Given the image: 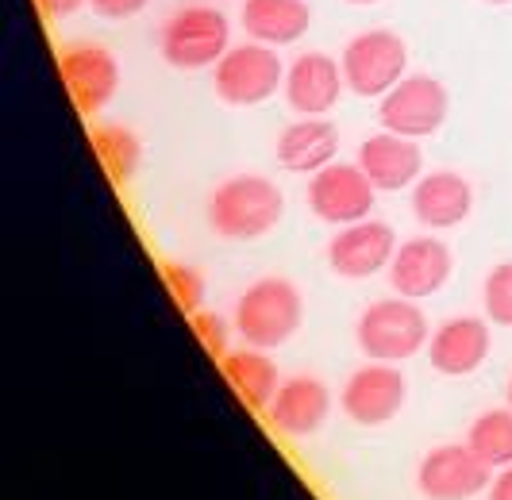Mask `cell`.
<instances>
[{"instance_id":"6da1fadb","label":"cell","mask_w":512,"mask_h":500,"mask_svg":"<svg viewBox=\"0 0 512 500\" xmlns=\"http://www.w3.org/2000/svg\"><path fill=\"white\" fill-rule=\"evenodd\" d=\"M285 216V193L278 181L262 174H235L220 181L208 197V227L231 239V243H251L270 235Z\"/></svg>"},{"instance_id":"7a4b0ae2","label":"cell","mask_w":512,"mask_h":500,"mask_svg":"<svg viewBox=\"0 0 512 500\" xmlns=\"http://www.w3.org/2000/svg\"><path fill=\"white\" fill-rule=\"evenodd\" d=\"M235 335L258 350L285 347L305 324V300L289 277H258L235 304Z\"/></svg>"},{"instance_id":"3957f363","label":"cell","mask_w":512,"mask_h":500,"mask_svg":"<svg viewBox=\"0 0 512 500\" xmlns=\"http://www.w3.org/2000/svg\"><path fill=\"white\" fill-rule=\"evenodd\" d=\"M359 350L370 362H409L432 343V327L424 308L409 297L374 300L355 324Z\"/></svg>"},{"instance_id":"277c9868","label":"cell","mask_w":512,"mask_h":500,"mask_svg":"<svg viewBox=\"0 0 512 500\" xmlns=\"http://www.w3.org/2000/svg\"><path fill=\"white\" fill-rule=\"evenodd\" d=\"M158 50H162L166 66L185 70V74L216 70V62L231 50L228 16L212 4H185L162 24Z\"/></svg>"},{"instance_id":"5b68a950","label":"cell","mask_w":512,"mask_h":500,"mask_svg":"<svg viewBox=\"0 0 512 500\" xmlns=\"http://www.w3.org/2000/svg\"><path fill=\"white\" fill-rule=\"evenodd\" d=\"M339 66H343V77H347V89L355 97L366 100H382L401 77H409V47L397 31L389 27H370V31H359L343 54H339Z\"/></svg>"},{"instance_id":"8992f818","label":"cell","mask_w":512,"mask_h":500,"mask_svg":"<svg viewBox=\"0 0 512 500\" xmlns=\"http://www.w3.org/2000/svg\"><path fill=\"white\" fill-rule=\"evenodd\" d=\"M216 97L231 108H255L278 97L285 89V62L278 58V47L266 43H231V50L216 62Z\"/></svg>"},{"instance_id":"52a82bcc","label":"cell","mask_w":512,"mask_h":500,"mask_svg":"<svg viewBox=\"0 0 512 500\" xmlns=\"http://www.w3.org/2000/svg\"><path fill=\"white\" fill-rule=\"evenodd\" d=\"M451 97L443 81L432 74H409L401 77L382 100H378V120L385 131L409 135V139H428L447 124Z\"/></svg>"},{"instance_id":"ba28073f","label":"cell","mask_w":512,"mask_h":500,"mask_svg":"<svg viewBox=\"0 0 512 500\" xmlns=\"http://www.w3.org/2000/svg\"><path fill=\"white\" fill-rule=\"evenodd\" d=\"M58 77L81 116H101L120 93V62L101 43H74L58 50Z\"/></svg>"},{"instance_id":"9c48e42d","label":"cell","mask_w":512,"mask_h":500,"mask_svg":"<svg viewBox=\"0 0 512 500\" xmlns=\"http://www.w3.org/2000/svg\"><path fill=\"white\" fill-rule=\"evenodd\" d=\"M378 189L359 162H332L308 181V208L316 220L332 227L359 224L374 212Z\"/></svg>"},{"instance_id":"30bf717a","label":"cell","mask_w":512,"mask_h":500,"mask_svg":"<svg viewBox=\"0 0 512 500\" xmlns=\"http://www.w3.org/2000/svg\"><path fill=\"white\" fill-rule=\"evenodd\" d=\"M405 400H409V377L401 374L397 362H366L347 377L339 393L347 420H355L359 427H385L389 420H397Z\"/></svg>"},{"instance_id":"8fae6325","label":"cell","mask_w":512,"mask_h":500,"mask_svg":"<svg viewBox=\"0 0 512 500\" xmlns=\"http://www.w3.org/2000/svg\"><path fill=\"white\" fill-rule=\"evenodd\" d=\"M493 470L470 450V443H443L416 466V489L428 500H474L489 493Z\"/></svg>"},{"instance_id":"7c38bea8","label":"cell","mask_w":512,"mask_h":500,"mask_svg":"<svg viewBox=\"0 0 512 500\" xmlns=\"http://www.w3.org/2000/svg\"><path fill=\"white\" fill-rule=\"evenodd\" d=\"M397 247H401L397 231L385 220L366 216L359 224L335 227L332 243H328V266H332V274L347 277V281H366V277L389 270Z\"/></svg>"},{"instance_id":"4fadbf2b","label":"cell","mask_w":512,"mask_h":500,"mask_svg":"<svg viewBox=\"0 0 512 500\" xmlns=\"http://www.w3.org/2000/svg\"><path fill=\"white\" fill-rule=\"evenodd\" d=\"M451 270H455L451 247L436 235H416V239H405L397 247L385 274H389V285H393L397 297L424 300L436 297L439 289L451 281Z\"/></svg>"},{"instance_id":"5bb4252c","label":"cell","mask_w":512,"mask_h":500,"mask_svg":"<svg viewBox=\"0 0 512 500\" xmlns=\"http://www.w3.org/2000/svg\"><path fill=\"white\" fill-rule=\"evenodd\" d=\"M347 89L343 66L324 50H308L301 58H293V66H285V104L297 116H328L339 97Z\"/></svg>"},{"instance_id":"9a60e30c","label":"cell","mask_w":512,"mask_h":500,"mask_svg":"<svg viewBox=\"0 0 512 500\" xmlns=\"http://www.w3.org/2000/svg\"><path fill=\"white\" fill-rule=\"evenodd\" d=\"M328 416H332V389L320 377H308V374L285 377L274 404L266 408L270 427L278 435H285V439H308V435H316L320 427L328 424Z\"/></svg>"},{"instance_id":"2e32d148","label":"cell","mask_w":512,"mask_h":500,"mask_svg":"<svg viewBox=\"0 0 512 500\" xmlns=\"http://www.w3.org/2000/svg\"><path fill=\"white\" fill-rule=\"evenodd\" d=\"M493 335H489V320L482 316H451L432 331L428 343V358L432 370L443 377H470L486 366Z\"/></svg>"},{"instance_id":"e0dca14e","label":"cell","mask_w":512,"mask_h":500,"mask_svg":"<svg viewBox=\"0 0 512 500\" xmlns=\"http://www.w3.org/2000/svg\"><path fill=\"white\" fill-rule=\"evenodd\" d=\"M359 166L374 181L378 193H401V189H412L424 177V150H420V139H409V135H397V131L382 127L378 135L362 139Z\"/></svg>"},{"instance_id":"ac0fdd59","label":"cell","mask_w":512,"mask_h":500,"mask_svg":"<svg viewBox=\"0 0 512 500\" xmlns=\"http://www.w3.org/2000/svg\"><path fill=\"white\" fill-rule=\"evenodd\" d=\"M474 189L455 170H432L412 185V216L428 231H451L470 220Z\"/></svg>"},{"instance_id":"d6986e66","label":"cell","mask_w":512,"mask_h":500,"mask_svg":"<svg viewBox=\"0 0 512 500\" xmlns=\"http://www.w3.org/2000/svg\"><path fill=\"white\" fill-rule=\"evenodd\" d=\"M339 154V127L324 116H301L278 135V162L289 174H320Z\"/></svg>"},{"instance_id":"ffe728a7","label":"cell","mask_w":512,"mask_h":500,"mask_svg":"<svg viewBox=\"0 0 512 500\" xmlns=\"http://www.w3.org/2000/svg\"><path fill=\"white\" fill-rule=\"evenodd\" d=\"M239 24L247 31V39H255V43L293 47L312 27V8H308V0H243Z\"/></svg>"},{"instance_id":"44dd1931","label":"cell","mask_w":512,"mask_h":500,"mask_svg":"<svg viewBox=\"0 0 512 500\" xmlns=\"http://www.w3.org/2000/svg\"><path fill=\"white\" fill-rule=\"evenodd\" d=\"M220 366H224V377L235 389V397L243 400L247 408H255V412H266L274 404V397H278V389H282V377H278V366H274L270 350H258L243 343L239 350H228L220 358Z\"/></svg>"},{"instance_id":"7402d4cb","label":"cell","mask_w":512,"mask_h":500,"mask_svg":"<svg viewBox=\"0 0 512 500\" xmlns=\"http://www.w3.org/2000/svg\"><path fill=\"white\" fill-rule=\"evenodd\" d=\"M89 143H93V154L104 166V174L112 185H128L131 177L139 174V162H143V143L139 135L124 124H97L89 131Z\"/></svg>"},{"instance_id":"603a6c76","label":"cell","mask_w":512,"mask_h":500,"mask_svg":"<svg viewBox=\"0 0 512 500\" xmlns=\"http://www.w3.org/2000/svg\"><path fill=\"white\" fill-rule=\"evenodd\" d=\"M466 443H470V450L486 462L493 474L512 466V408H489V412H482L470 424V431H466Z\"/></svg>"},{"instance_id":"cb8c5ba5","label":"cell","mask_w":512,"mask_h":500,"mask_svg":"<svg viewBox=\"0 0 512 500\" xmlns=\"http://www.w3.org/2000/svg\"><path fill=\"white\" fill-rule=\"evenodd\" d=\"M162 281H166L170 297H174V304L185 316L201 312V304H205V277H201V270H193L185 262H166L162 266Z\"/></svg>"},{"instance_id":"d4e9b609","label":"cell","mask_w":512,"mask_h":500,"mask_svg":"<svg viewBox=\"0 0 512 500\" xmlns=\"http://www.w3.org/2000/svg\"><path fill=\"white\" fill-rule=\"evenodd\" d=\"M482 308L486 320L497 327H512V262L493 266L482 281Z\"/></svg>"},{"instance_id":"484cf974","label":"cell","mask_w":512,"mask_h":500,"mask_svg":"<svg viewBox=\"0 0 512 500\" xmlns=\"http://www.w3.org/2000/svg\"><path fill=\"white\" fill-rule=\"evenodd\" d=\"M231 331H235V324H228V320L216 316V312H197V316H193V335L201 339V347H205L212 358H224L231 350Z\"/></svg>"},{"instance_id":"4316f807","label":"cell","mask_w":512,"mask_h":500,"mask_svg":"<svg viewBox=\"0 0 512 500\" xmlns=\"http://www.w3.org/2000/svg\"><path fill=\"white\" fill-rule=\"evenodd\" d=\"M151 0H89V8L101 16V20H131L147 8Z\"/></svg>"},{"instance_id":"83f0119b","label":"cell","mask_w":512,"mask_h":500,"mask_svg":"<svg viewBox=\"0 0 512 500\" xmlns=\"http://www.w3.org/2000/svg\"><path fill=\"white\" fill-rule=\"evenodd\" d=\"M85 4H89V0H35V8H39L47 20H70Z\"/></svg>"},{"instance_id":"f1b7e54d","label":"cell","mask_w":512,"mask_h":500,"mask_svg":"<svg viewBox=\"0 0 512 500\" xmlns=\"http://www.w3.org/2000/svg\"><path fill=\"white\" fill-rule=\"evenodd\" d=\"M489 500H512V466H505V470H497V474H493Z\"/></svg>"},{"instance_id":"f546056e","label":"cell","mask_w":512,"mask_h":500,"mask_svg":"<svg viewBox=\"0 0 512 500\" xmlns=\"http://www.w3.org/2000/svg\"><path fill=\"white\" fill-rule=\"evenodd\" d=\"M347 4H359V8H366V4H382V0H347Z\"/></svg>"},{"instance_id":"4dcf8cb0","label":"cell","mask_w":512,"mask_h":500,"mask_svg":"<svg viewBox=\"0 0 512 500\" xmlns=\"http://www.w3.org/2000/svg\"><path fill=\"white\" fill-rule=\"evenodd\" d=\"M486 4H493V8H501V4H512V0H486Z\"/></svg>"},{"instance_id":"1f68e13d","label":"cell","mask_w":512,"mask_h":500,"mask_svg":"<svg viewBox=\"0 0 512 500\" xmlns=\"http://www.w3.org/2000/svg\"><path fill=\"white\" fill-rule=\"evenodd\" d=\"M509 408H512V377H509Z\"/></svg>"}]
</instances>
